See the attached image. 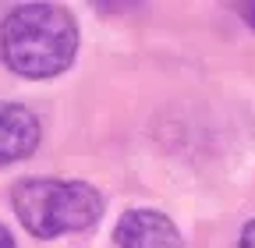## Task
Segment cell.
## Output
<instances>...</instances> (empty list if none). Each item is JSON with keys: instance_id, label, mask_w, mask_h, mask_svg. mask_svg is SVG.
Returning a JSON list of instances; mask_svg holds the SVG:
<instances>
[{"instance_id": "cell-1", "label": "cell", "mask_w": 255, "mask_h": 248, "mask_svg": "<svg viewBox=\"0 0 255 248\" xmlns=\"http://www.w3.org/2000/svg\"><path fill=\"white\" fill-rule=\"evenodd\" d=\"M0 53L21 78H53L78 53V25L60 4H21L0 21Z\"/></svg>"}, {"instance_id": "cell-2", "label": "cell", "mask_w": 255, "mask_h": 248, "mask_svg": "<svg viewBox=\"0 0 255 248\" xmlns=\"http://www.w3.org/2000/svg\"><path fill=\"white\" fill-rule=\"evenodd\" d=\"M11 206L32 238H60L85 231L100 220L103 195L85 181L68 177H25L11 188Z\"/></svg>"}, {"instance_id": "cell-3", "label": "cell", "mask_w": 255, "mask_h": 248, "mask_svg": "<svg viewBox=\"0 0 255 248\" xmlns=\"http://www.w3.org/2000/svg\"><path fill=\"white\" fill-rule=\"evenodd\" d=\"M117 248H184L181 231L159 209H128L114 227Z\"/></svg>"}, {"instance_id": "cell-4", "label": "cell", "mask_w": 255, "mask_h": 248, "mask_svg": "<svg viewBox=\"0 0 255 248\" xmlns=\"http://www.w3.org/2000/svg\"><path fill=\"white\" fill-rule=\"evenodd\" d=\"M39 117L21 103H0V170L32 156L39 145Z\"/></svg>"}, {"instance_id": "cell-5", "label": "cell", "mask_w": 255, "mask_h": 248, "mask_svg": "<svg viewBox=\"0 0 255 248\" xmlns=\"http://www.w3.org/2000/svg\"><path fill=\"white\" fill-rule=\"evenodd\" d=\"M238 248H255V220H248V224L241 227V241H238Z\"/></svg>"}, {"instance_id": "cell-6", "label": "cell", "mask_w": 255, "mask_h": 248, "mask_svg": "<svg viewBox=\"0 0 255 248\" xmlns=\"http://www.w3.org/2000/svg\"><path fill=\"white\" fill-rule=\"evenodd\" d=\"M0 248H18V245H14V238H11V231H7L4 224H0Z\"/></svg>"}, {"instance_id": "cell-7", "label": "cell", "mask_w": 255, "mask_h": 248, "mask_svg": "<svg viewBox=\"0 0 255 248\" xmlns=\"http://www.w3.org/2000/svg\"><path fill=\"white\" fill-rule=\"evenodd\" d=\"M241 11H245V21H248V25H252V28H255V4H245V7H241Z\"/></svg>"}]
</instances>
